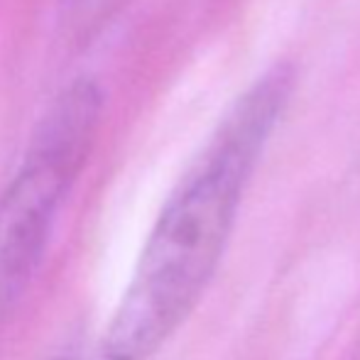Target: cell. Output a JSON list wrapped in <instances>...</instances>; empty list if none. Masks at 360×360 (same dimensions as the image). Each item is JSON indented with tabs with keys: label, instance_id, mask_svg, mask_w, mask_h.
<instances>
[{
	"label": "cell",
	"instance_id": "obj_2",
	"mask_svg": "<svg viewBox=\"0 0 360 360\" xmlns=\"http://www.w3.org/2000/svg\"><path fill=\"white\" fill-rule=\"evenodd\" d=\"M103 94L76 79L47 108L13 181L0 196V304H10L37 267L54 218L96 140Z\"/></svg>",
	"mask_w": 360,
	"mask_h": 360
},
{
	"label": "cell",
	"instance_id": "obj_1",
	"mask_svg": "<svg viewBox=\"0 0 360 360\" xmlns=\"http://www.w3.org/2000/svg\"><path fill=\"white\" fill-rule=\"evenodd\" d=\"M292 94V67L275 64L228 105L147 236L103 333V360H147L196 307Z\"/></svg>",
	"mask_w": 360,
	"mask_h": 360
},
{
	"label": "cell",
	"instance_id": "obj_3",
	"mask_svg": "<svg viewBox=\"0 0 360 360\" xmlns=\"http://www.w3.org/2000/svg\"><path fill=\"white\" fill-rule=\"evenodd\" d=\"M125 0H62L64 20L74 30V37H91L118 15Z\"/></svg>",
	"mask_w": 360,
	"mask_h": 360
}]
</instances>
